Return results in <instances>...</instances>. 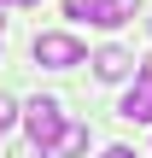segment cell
<instances>
[{"mask_svg": "<svg viewBox=\"0 0 152 158\" xmlns=\"http://www.w3.org/2000/svg\"><path fill=\"white\" fill-rule=\"evenodd\" d=\"M94 6H100V0H64V12H70V18H94Z\"/></svg>", "mask_w": 152, "mask_h": 158, "instance_id": "cell-7", "label": "cell"}, {"mask_svg": "<svg viewBox=\"0 0 152 158\" xmlns=\"http://www.w3.org/2000/svg\"><path fill=\"white\" fill-rule=\"evenodd\" d=\"M146 76H152V59H146Z\"/></svg>", "mask_w": 152, "mask_h": 158, "instance_id": "cell-12", "label": "cell"}, {"mask_svg": "<svg viewBox=\"0 0 152 158\" xmlns=\"http://www.w3.org/2000/svg\"><path fill=\"white\" fill-rule=\"evenodd\" d=\"M117 117H123V123H152V76H146V70H141V76H135V88L123 94Z\"/></svg>", "mask_w": 152, "mask_h": 158, "instance_id": "cell-3", "label": "cell"}, {"mask_svg": "<svg viewBox=\"0 0 152 158\" xmlns=\"http://www.w3.org/2000/svg\"><path fill=\"white\" fill-rule=\"evenodd\" d=\"M18 117V106H12V94H0V135H6V123Z\"/></svg>", "mask_w": 152, "mask_h": 158, "instance_id": "cell-8", "label": "cell"}, {"mask_svg": "<svg viewBox=\"0 0 152 158\" xmlns=\"http://www.w3.org/2000/svg\"><path fill=\"white\" fill-rule=\"evenodd\" d=\"M6 6H41V0H6Z\"/></svg>", "mask_w": 152, "mask_h": 158, "instance_id": "cell-10", "label": "cell"}, {"mask_svg": "<svg viewBox=\"0 0 152 158\" xmlns=\"http://www.w3.org/2000/svg\"><path fill=\"white\" fill-rule=\"evenodd\" d=\"M135 12H141V0H100L88 23H100V29H123V23H135Z\"/></svg>", "mask_w": 152, "mask_h": 158, "instance_id": "cell-5", "label": "cell"}, {"mask_svg": "<svg viewBox=\"0 0 152 158\" xmlns=\"http://www.w3.org/2000/svg\"><path fill=\"white\" fill-rule=\"evenodd\" d=\"M88 64H94V76H100V82H123V76L135 70V59H129L123 47H100V53H94Z\"/></svg>", "mask_w": 152, "mask_h": 158, "instance_id": "cell-4", "label": "cell"}, {"mask_svg": "<svg viewBox=\"0 0 152 158\" xmlns=\"http://www.w3.org/2000/svg\"><path fill=\"white\" fill-rule=\"evenodd\" d=\"M23 129H29V141H35V147H47V152H53V141H59V129H64L59 100H53V94H35V100L23 106Z\"/></svg>", "mask_w": 152, "mask_h": 158, "instance_id": "cell-1", "label": "cell"}, {"mask_svg": "<svg viewBox=\"0 0 152 158\" xmlns=\"http://www.w3.org/2000/svg\"><path fill=\"white\" fill-rule=\"evenodd\" d=\"M82 147H88V129H82V123H64L59 141H53V158H76Z\"/></svg>", "mask_w": 152, "mask_h": 158, "instance_id": "cell-6", "label": "cell"}, {"mask_svg": "<svg viewBox=\"0 0 152 158\" xmlns=\"http://www.w3.org/2000/svg\"><path fill=\"white\" fill-rule=\"evenodd\" d=\"M35 64H47V70H70V64H82L88 53H82V41L76 35H64V29H47V35H35Z\"/></svg>", "mask_w": 152, "mask_h": 158, "instance_id": "cell-2", "label": "cell"}, {"mask_svg": "<svg viewBox=\"0 0 152 158\" xmlns=\"http://www.w3.org/2000/svg\"><path fill=\"white\" fill-rule=\"evenodd\" d=\"M105 158H141L135 147H105Z\"/></svg>", "mask_w": 152, "mask_h": 158, "instance_id": "cell-9", "label": "cell"}, {"mask_svg": "<svg viewBox=\"0 0 152 158\" xmlns=\"http://www.w3.org/2000/svg\"><path fill=\"white\" fill-rule=\"evenodd\" d=\"M0 23H6V0H0Z\"/></svg>", "mask_w": 152, "mask_h": 158, "instance_id": "cell-11", "label": "cell"}]
</instances>
